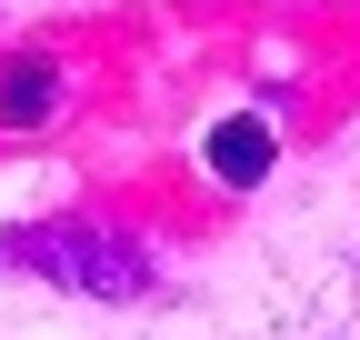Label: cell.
I'll list each match as a JSON object with an SVG mask.
<instances>
[{"mask_svg":"<svg viewBox=\"0 0 360 340\" xmlns=\"http://www.w3.org/2000/svg\"><path fill=\"white\" fill-rule=\"evenodd\" d=\"M0 261L51 280V290H80V301H150V261L130 250L120 230L101 221H30V230H0Z\"/></svg>","mask_w":360,"mask_h":340,"instance_id":"cell-1","label":"cell"},{"mask_svg":"<svg viewBox=\"0 0 360 340\" xmlns=\"http://www.w3.org/2000/svg\"><path fill=\"white\" fill-rule=\"evenodd\" d=\"M210 170L250 190L260 170H270V131H260V120H220V131H210Z\"/></svg>","mask_w":360,"mask_h":340,"instance_id":"cell-2","label":"cell"},{"mask_svg":"<svg viewBox=\"0 0 360 340\" xmlns=\"http://www.w3.org/2000/svg\"><path fill=\"white\" fill-rule=\"evenodd\" d=\"M51 100H60L51 60H11V70H0V120H40Z\"/></svg>","mask_w":360,"mask_h":340,"instance_id":"cell-3","label":"cell"}]
</instances>
